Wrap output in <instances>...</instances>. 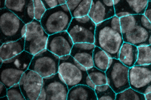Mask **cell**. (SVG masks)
<instances>
[{"mask_svg": "<svg viewBox=\"0 0 151 100\" xmlns=\"http://www.w3.org/2000/svg\"><path fill=\"white\" fill-rule=\"evenodd\" d=\"M25 72L10 64L4 63L1 66V82L10 89L19 83Z\"/></svg>", "mask_w": 151, "mask_h": 100, "instance_id": "ac0fdd59", "label": "cell"}, {"mask_svg": "<svg viewBox=\"0 0 151 100\" xmlns=\"http://www.w3.org/2000/svg\"><path fill=\"white\" fill-rule=\"evenodd\" d=\"M95 45L91 43L74 44L70 56L77 61L87 70L94 67L93 62V53Z\"/></svg>", "mask_w": 151, "mask_h": 100, "instance_id": "2e32d148", "label": "cell"}, {"mask_svg": "<svg viewBox=\"0 0 151 100\" xmlns=\"http://www.w3.org/2000/svg\"><path fill=\"white\" fill-rule=\"evenodd\" d=\"M33 57V55L26 51H24L16 57L5 61L3 62L10 64L18 69L25 72L29 68Z\"/></svg>", "mask_w": 151, "mask_h": 100, "instance_id": "7402d4cb", "label": "cell"}, {"mask_svg": "<svg viewBox=\"0 0 151 100\" xmlns=\"http://www.w3.org/2000/svg\"><path fill=\"white\" fill-rule=\"evenodd\" d=\"M109 56L104 50L95 46L93 53V62L95 67L106 72L109 67Z\"/></svg>", "mask_w": 151, "mask_h": 100, "instance_id": "603a6c76", "label": "cell"}, {"mask_svg": "<svg viewBox=\"0 0 151 100\" xmlns=\"http://www.w3.org/2000/svg\"><path fill=\"white\" fill-rule=\"evenodd\" d=\"M67 100H98L94 89L84 85H79L69 90Z\"/></svg>", "mask_w": 151, "mask_h": 100, "instance_id": "44dd1931", "label": "cell"}, {"mask_svg": "<svg viewBox=\"0 0 151 100\" xmlns=\"http://www.w3.org/2000/svg\"><path fill=\"white\" fill-rule=\"evenodd\" d=\"M98 100H115L116 93L108 84L96 86L95 89Z\"/></svg>", "mask_w": 151, "mask_h": 100, "instance_id": "d4e9b609", "label": "cell"}, {"mask_svg": "<svg viewBox=\"0 0 151 100\" xmlns=\"http://www.w3.org/2000/svg\"><path fill=\"white\" fill-rule=\"evenodd\" d=\"M25 51L35 56L46 49L49 35L43 28L41 22L34 20L26 25Z\"/></svg>", "mask_w": 151, "mask_h": 100, "instance_id": "52a82bcc", "label": "cell"}, {"mask_svg": "<svg viewBox=\"0 0 151 100\" xmlns=\"http://www.w3.org/2000/svg\"><path fill=\"white\" fill-rule=\"evenodd\" d=\"M8 89L5 87V85L0 82V98H2L8 96Z\"/></svg>", "mask_w": 151, "mask_h": 100, "instance_id": "836d02e7", "label": "cell"}, {"mask_svg": "<svg viewBox=\"0 0 151 100\" xmlns=\"http://www.w3.org/2000/svg\"><path fill=\"white\" fill-rule=\"evenodd\" d=\"M74 44L70 35L67 31H65L50 35L46 49L59 57H62L70 55Z\"/></svg>", "mask_w": 151, "mask_h": 100, "instance_id": "7c38bea8", "label": "cell"}, {"mask_svg": "<svg viewBox=\"0 0 151 100\" xmlns=\"http://www.w3.org/2000/svg\"><path fill=\"white\" fill-rule=\"evenodd\" d=\"M58 73L69 89L79 85H86L92 89L96 85L92 82L87 69L70 55L60 57Z\"/></svg>", "mask_w": 151, "mask_h": 100, "instance_id": "7a4b0ae2", "label": "cell"}, {"mask_svg": "<svg viewBox=\"0 0 151 100\" xmlns=\"http://www.w3.org/2000/svg\"><path fill=\"white\" fill-rule=\"evenodd\" d=\"M130 87L145 95L151 92V65L129 68Z\"/></svg>", "mask_w": 151, "mask_h": 100, "instance_id": "9c48e42d", "label": "cell"}, {"mask_svg": "<svg viewBox=\"0 0 151 100\" xmlns=\"http://www.w3.org/2000/svg\"><path fill=\"white\" fill-rule=\"evenodd\" d=\"M46 100H67L69 89L59 73L43 78Z\"/></svg>", "mask_w": 151, "mask_h": 100, "instance_id": "8fae6325", "label": "cell"}, {"mask_svg": "<svg viewBox=\"0 0 151 100\" xmlns=\"http://www.w3.org/2000/svg\"><path fill=\"white\" fill-rule=\"evenodd\" d=\"M148 0H114L115 15L119 18L129 15H142L148 6Z\"/></svg>", "mask_w": 151, "mask_h": 100, "instance_id": "4fadbf2b", "label": "cell"}, {"mask_svg": "<svg viewBox=\"0 0 151 100\" xmlns=\"http://www.w3.org/2000/svg\"><path fill=\"white\" fill-rule=\"evenodd\" d=\"M58 1L59 6L66 4V0H58Z\"/></svg>", "mask_w": 151, "mask_h": 100, "instance_id": "74e56055", "label": "cell"}, {"mask_svg": "<svg viewBox=\"0 0 151 100\" xmlns=\"http://www.w3.org/2000/svg\"><path fill=\"white\" fill-rule=\"evenodd\" d=\"M145 97L146 100H151V92L148 94H145Z\"/></svg>", "mask_w": 151, "mask_h": 100, "instance_id": "f35d334b", "label": "cell"}, {"mask_svg": "<svg viewBox=\"0 0 151 100\" xmlns=\"http://www.w3.org/2000/svg\"><path fill=\"white\" fill-rule=\"evenodd\" d=\"M96 25L88 15L73 18L67 31L74 44H94Z\"/></svg>", "mask_w": 151, "mask_h": 100, "instance_id": "8992f818", "label": "cell"}, {"mask_svg": "<svg viewBox=\"0 0 151 100\" xmlns=\"http://www.w3.org/2000/svg\"><path fill=\"white\" fill-rule=\"evenodd\" d=\"M0 100H9V99L8 96H6L2 98H0Z\"/></svg>", "mask_w": 151, "mask_h": 100, "instance_id": "ab89813d", "label": "cell"}, {"mask_svg": "<svg viewBox=\"0 0 151 100\" xmlns=\"http://www.w3.org/2000/svg\"><path fill=\"white\" fill-rule=\"evenodd\" d=\"M129 71V68L119 59L110 58L109 67L106 71L107 84L116 94L131 88Z\"/></svg>", "mask_w": 151, "mask_h": 100, "instance_id": "5b68a950", "label": "cell"}, {"mask_svg": "<svg viewBox=\"0 0 151 100\" xmlns=\"http://www.w3.org/2000/svg\"><path fill=\"white\" fill-rule=\"evenodd\" d=\"M122 35L124 42L132 44L137 47L151 45V31L140 24L136 26L132 31Z\"/></svg>", "mask_w": 151, "mask_h": 100, "instance_id": "e0dca14e", "label": "cell"}, {"mask_svg": "<svg viewBox=\"0 0 151 100\" xmlns=\"http://www.w3.org/2000/svg\"><path fill=\"white\" fill-rule=\"evenodd\" d=\"M33 2L35 20L40 22L47 10L45 8L42 1L33 0Z\"/></svg>", "mask_w": 151, "mask_h": 100, "instance_id": "4dcf8cb0", "label": "cell"}, {"mask_svg": "<svg viewBox=\"0 0 151 100\" xmlns=\"http://www.w3.org/2000/svg\"><path fill=\"white\" fill-rule=\"evenodd\" d=\"M144 15L147 17L151 23V1H148V6L145 11Z\"/></svg>", "mask_w": 151, "mask_h": 100, "instance_id": "e575fe53", "label": "cell"}, {"mask_svg": "<svg viewBox=\"0 0 151 100\" xmlns=\"http://www.w3.org/2000/svg\"><path fill=\"white\" fill-rule=\"evenodd\" d=\"M87 73L92 82L96 86L107 84V79L106 72L93 67L87 70Z\"/></svg>", "mask_w": 151, "mask_h": 100, "instance_id": "484cf974", "label": "cell"}, {"mask_svg": "<svg viewBox=\"0 0 151 100\" xmlns=\"http://www.w3.org/2000/svg\"><path fill=\"white\" fill-rule=\"evenodd\" d=\"M115 16L114 0L92 1L88 17L96 24H99Z\"/></svg>", "mask_w": 151, "mask_h": 100, "instance_id": "9a60e30c", "label": "cell"}, {"mask_svg": "<svg viewBox=\"0 0 151 100\" xmlns=\"http://www.w3.org/2000/svg\"><path fill=\"white\" fill-rule=\"evenodd\" d=\"M81 2L82 0H66V5L71 13L77 8Z\"/></svg>", "mask_w": 151, "mask_h": 100, "instance_id": "d6a6232c", "label": "cell"}, {"mask_svg": "<svg viewBox=\"0 0 151 100\" xmlns=\"http://www.w3.org/2000/svg\"><path fill=\"white\" fill-rule=\"evenodd\" d=\"M92 2L91 0H82L77 8L71 13L73 18H82L88 15Z\"/></svg>", "mask_w": 151, "mask_h": 100, "instance_id": "f1b7e54d", "label": "cell"}, {"mask_svg": "<svg viewBox=\"0 0 151 100\" xmlns=\"http://www.w3.org/2000/svg\"><path fill=\"white\" fill-rule=\"evenodd\" d=\"M138 48L132 44H123L119 54V60L125 66L131 68L135 65L138 58Z\"/></svg>", "mask_w": 151, "mask_h": 100, "instance_id": "ffe728a7", "label": "cell"}, {"mask_svg": "<svg viewBox=\"0 0 151 100\" xmlns=\"http://www.w3.org/2000/svg\"><path fill=\"white\" fill-rule=\"evenodd\" d=\"M123 43L119 18L115 15L96 25L94 45L104 50L110 58L119 59Z\"/></svg>", "mask_w": 151, "mask_h": 100, "instance_id": "6da1fadb", "label": "cell"}, {"mask_svg": "<svg viewBox=\"0 0 151 100\" xmlns=\"http://www.w3.org/2000/svg\"><path fill=\"white\" fill-rule=\"evenodd\" d=\"M115 100H146L145 95L129 88L123 92L116 94Z\"/></svg>", "mask_w": 151, "mask_h": 100, "instance_id": "83f0119b", "label": "cell"}, {"mask_svg": "<svg viewBox=\"0 0 151 100\" xmlns=\"http://www.w3.org/2000/svg\"><path fill=\"white\" fill-rule=\"evenodd\" d=\"M37 100H46V91L45 89L43 87H42V90L41 93L38 97Z\"/></svg>", "mask_w": 151, "mask_h": 100, "instance_id": "d590c367", "label": "cell"}, {"mask_svg": "<svg viewBox=\"0 0 151 100\" xmlns=\"http://www.w3.org/2000/svg\"><path fill=\"white\" fill-rule=\"evenodd\" d=\"M42 1L47 10L55 8L59 6L58 0H43Z\"/></svg>", "mask_w": 151, "mask_h": 100, "instance_id": "1f68e13d", "label": "cell"}, {"mask_svg": "<svg viewBox=\"0 0 151 100\" xmlns=\"http://www.w3.org/2000/svg\"><path fill=\"white\" fill-rule=\"evenodd\" d=\"M140 17L141 15H134L120 18L122 35L132 31L136 26L139 25L140 24Z\"/></svg>", "mask_w": 151, "mask_h": 100, "instance_id": "cb8c5ba5", "label": "cell"}, {"mask_svg": "<svg viewBox=\"0 0 151 100\" xmlns=\"http://www.w3.org/2000/svg\"><path fill=\"white\" fill-rule=\"evenodd\" d=\"M5 4H6V0H1L0 1V8L1 9L5 8Z\"/></svg>", "mask_w": 151, "mask_h": 100, "instance_id": "8d00e7d4", "label": "cell"}, {"mask_svg": "<svg viewBox=\"0 0 151 100\" xmlns=\"http://www.w3.org/2000/svg\"><path fill=\"white\" fill-rule=\"evenodd\" d=\"M26 25L7 8L1 10L0 44L16 42L25 36Z\"/></svg>", "mask_w": 151, "mask_h": 100, "instance_id": "3957f363", "label": "cell"}, {"mask_svg": "<svg viewBox=\"0 0 151 100\" xmlns=\"http://www.w3.org/2000/svg\"><path fill=\"white\" fill-rule=\"evenodd\" d=\"M25 36L16 42L0 44V59L3 61L12 59L25 51Z\"/></svg>", "mask_w": 151, "mask_h": 100, "instance_id": "d6986e66", "label": "cell"}, {"mask_svg": "<svg viewBox=\"0 0 151 100\" xmlns=\"http://www.w3.org/2000/svg\"><path fill=\"white\" fill-rule=\"evenodd\" d=\"M43 83V78L38 73L28 69L19 81L21 91L26 100H37Z\"/></svg>", "mask_w": 151, "mask_h": 100, "instance_id": "30bf717a", "label": "cell"}, {"mask_svg": "<svg viewBox=\"0 0 151 100\" xmlns=\"http://www.w3.org/2000/svg\"><path fill=\"white\" fill-rule=\"evenodd\" d=\"M60 57L47 49L34 56L29 70L41 75L43 78L58 73Z\"/></svg>", "mask_w": 151, "mask_h": 100, "instance_id": "ba28073f", "label": "cell"}, {"mask_svg": "<svg viewBox=\"0 0 151 100\" xmlns=\"http://www.w3.org/2000/svg\"><path fill=\"white\" fill-rule=\"evenodd\" d=\"M7 96L9 100H26L21 91L19 84L8 89Z\"/></svg>", "mask_w": 151, "mask_h": 100, "instance_id": "f546056e", "label": "cell"}, {"mask_svg": "<svg viewBox=\"0 0 151 100\" xmlns=\"http://www.w3.org/2000/svg\"><path fill=\"white\" fill-rule=\"evenodd\" d=\"M73 19L65 4L46 10L40 22L45 32L50 36L67 31Z\"/></svg>", "mask_w": 151, "mask_h": 100, "instance_id": "277c9868", "label": "cell"}, {"mask_svg": "<svg viewBox=\"0 0 151 100\" xmlns=\"http://www.w3.org/2000/svg\"><path fill=\"white\" fill-rule=\"evenodd\" d=\"M137 48L138 58L134 66L151 65V45Z\"/></svg>", "mask_w": 151, "mask_h": 100, "instance_id": "4316f807", "label": "cell"}, {"mask_svg": "<svg viewBox=\"0 0 151 100\" xmlns=\"http://www.w3.org/2000/svg\"><path fill=\"white\" fill-rule=\"evenodd\" d=\"M5 8L16 14L26 25L35 19L32 0H6Z\"/></svg>", "mask_w": 151, "mask_h": 100, "instance_id": "5bb4252c", "label": "cell"}]
</instances>
